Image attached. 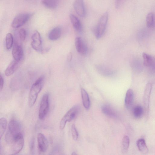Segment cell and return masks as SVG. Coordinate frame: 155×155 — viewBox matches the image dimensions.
<instances>
[{
	"label": "cell",
	"instance_id": "16",
	"mask_svg": "<svg viewBox=\"0 0 155 155\" xmlns=\"http://www.w3.org/2000/svg\"><path fill=\"white\" fill-rule=\"evenodd\" d=\"M134 97L133 91L131 89H128L126 92L125 99V105L127 109H130L131 107L133 102Z\"/></svg>",
	"mask_w": 155,
	"mask_h": 155
},
{
	"label": "cell",
	"instance_id": "10",
	"mask_svg": "<svg viewBox=\"0 0 155 155\" xmlns=\"http://www.w3.org/2000/svg\"><path fill=\"white\" fill-rule=\"evenodd\" d=\"M12 54L14 60L20 61L23 55V50L22 46L17 41H15L12 48Z\"/></svg>",
	"mask_w": 155,
	"mask_h": 155
},
{
	"label": "cell",
	"instance_id": "18",
	"mask_svg": "<svg viewBox=\"0 0 155 155\" xmlns=\"http://www.w3.org/2000/svg\"><path fill=\"white\" fill-rule=\"evenodd\" d=\"M101 110L105 114L111 117H115L117 116L116 111L113 108L108 104L103 105L101 107Z\"/></svg>",
	"mask_w": 155,
	"mask_h": 155
},
{
	"label": "cell",
	"instance_id": "8",
	"mask_svg": "<svg viewBox=\"0 0 155 155\" xmlns=\"http://www.w3.org/2000/svg\"><path fill=\"white\" fill-rule=\"evenodd\" d=\"M151 90V84L150 83H147L145 88L143 97L144 110L146 117H148L149 112L150 99Z\"/></svg>",
	"mask_w": 155,
	"mask_h": 155
},
{
	"label": "cell",
	"instance_id": "2",
	"mask_svg": "<svg viewBox=\"0 0 155 155\" xmlns=\"http://www.w3.org/2000/svg\"><path fill=\"white\" fill-rule=\"evenodd\" d=\"M8 128L6 134L5 139L7 143H11L17 136L21 134L22 126L19 121L12 120L9 123Z\"/></svg>",
	"mask_w": 155,
	"mask_h": 155
},
{
	"label": "cell",
	"instance_id": "23",
	"mask_svg": "<svg viewBox=\"0 0 155 155\" xmlns=\"http://www.w3.org/2000/svg\"><path fill=\"white\" fill-rule=\"evenodd\" d=\"M136 144L139 150L142 152H146L148 150L147 147L143 139H140L136 142Z\"/></svg>",
	"mask_w": 155,
	"mask_h": 155
},
{
	"label": "cell",
	"instance_id": "7",
	"mask_svg": "<svg viewBox=\"0 0 155 155\" xmlns=\"http://www.w3.org/2000/svg\"><path fill=\"white\" fill-rule=\"evenodd\" d=\"M24 143L23 137L22 134L17 136L11 144V150L12 154H16L22 150Z\"/></svg>",
	"mask_w": 155,
	"mask_h": 155
},
{
	"label": "cell",
	"instance_id": "25",
	"mask_svg": "<svg viewBox=\"0 0 155 155\" xmlns=\"http://www.w3.org/2000/svg\"><path fill=\"white\" fill-rule=\"evenodd\" d=\"M5 44L6 48L9 49L12 47L13 43V38L11 33H7L5 37Z\"/></svg>",
	"mask_w": 155,
	"mask_h": 155
},
{
	"label": "cell",
	"instance_id": "17",
	"mask_svg": "<svg viewBox=\"0 0 155 155\" xmlns=\"http://www.w3.org/2000/svg\"><path fill=\"white\" fill-rule=\"evenodd\" d=\"M61 35V29L59 27H56L50 32L48 34V38L51 40L54 41L59 39Z\"/></svg>",
	"mask_w": 155,
	"mask_h": 155
},
{
	"label": "cell",
	"instance_id": "22",
	"mask_svg": "<svg viewBox=\"0 0 155 155\" xmlns=\"http://www.w3.org/2000/svg\"><path fill=\"white\" fill-rule=\"evenodd\" d=\"M142 56L144 66L146 67H150L153 65L154 62V60L150 55L146 53H143Z\"/></svg>",
	"mask_w": 155,
	"mask_h": 155
},
{
	"label": "cell",
	"instance_id": "9",
	"mask_svg": "<svg viewBox=\"0 0 155 155\" xmlns=\"http://www.w3.org/2000/svg\"><path fill=\"white\" fill-rule=\"evenodd\" d=\"M31 45L32 48L38 52H43L41 36L37 30L34 31L31 36Z\"/></svg>",
	"mask_w": 155,
	"mask_h": 155
},
{
	"label": "cell",
	"instance_id": "28",
	"mask_svg": "<svg viewBox=\"0 0 155 155\" xmlns=\"http://www.w3.org/2000/svg\"><path fill=\"white\" fill-rule=\"evenodd\" d=\"M7 125V120L4 117H2L0 119V138H1L5 130Z\"/></svg>",
	"mask_w": 155,
	"mask_h": 155
},
{
	"label": "cell",
	"instance_id": "13",
	"mask_svg": "<svg viewBox=\"0 0 155 155\" xmlns=\"http://www.w3.org/2000/svg\"><path fill=\"white\" fill-rule=\"evenodd\" d=\"M37 140L39 150L42 152L46 151L48 149V144L45 136L41 133H38L37 135Z\"/></svg>",
	"mask_w": 155,
	"mask_h": 155
},
{
	"label": "cell",
	"instance_id": "30",
	"mask_svg": "<svg viewBox=\"0 0 155 155\" xmlns=\"http://www.w3.org/2000/svg\"><path fill=\"white\" fill-rule=\"evenodd\" d=\"M18 34L20 39L22 41L25 40L26 37V32L24 28L20 29L18 31Z\"/></svg>",
	"mask_w": 155,
	"mask_h": 155
},
{
	"label": "cell",
	"instance_id": "14",
	"mask_svg": "<svg viewBox=\"0 0 155 155\" xmlns=\"http://www.w3.org/2000/svg\"><path fill=\"white\" fill-rule=\"evenodd\" d=\"M20 61L14 60L12 61L8 66L5 71V74L7 76L12 74L18 68Z\"/></svg>",
	"mask_w": 155,
	"mask_h": 155
},
{
	"label": "cell",
	"instance_id": "1",
	"mask_svg": "<svg viewBox=\"0 0 155 155\" xmlns=\"http://www.w3.org/2000/svg\"><path fill=\"white\" fill-rule=\"evenodd\" d=\"M44 81V76H41L35 81L31 86L28 96V104L30 107H32L35 103L38 94L43 88Z\"/></svg>",
	"mask_w": 155,
	"mask_h": 155
},
{
	"label": "cell",
	"instance_id": "11",
	"mask_svg": "<svg viewBox=\"0 0 155 155\" xmlns=\"http://www.w3.org/2000/svg\"><path fill=\"white\" fill-rule=\"evenodd\" d=\"M73 6L75 12L79 16L83 17L85 16L86 12L84 0H75Z\"/></svg>",
	"mask_w": 155,
	"mask_h": 155
},
{
	"label": "cell",
	"instance_id": "34",
	"mask_svg": "<svg viewBox=\"0 0 155 155\" xmlns=\"http://www.w3.org/2000/svg\"><path fill=\"white\" fill-rule=\"evenodd\" d=\"M72 58V53L71 52H70L68 54L67 57V61L68 62H70L71 61Z\"/></svg>",
	"mask_w": 155,
	"mask_h": 155
},
{
	"label": "cell",
	"instance_id": "3",
	"mask_svg": "<svg viewBox=\"0 0 155 155\" xmlns=\"http://www.w3.org/2000/svg\"><path fill=\"white\" fill-rule=\"evenodd\" d=\"M108 19V14L105 12L100 17L97 26L94 29V32L96 38L99 39L104 34Z\"/></svg>",
	"mask_w": 155,
	"mask_h": 155
},
{
	"label": "cell",
	"instance_id": "5",
	"mask_svg": "<svg viewBox=\"0 0 155 155\" xmlns=\"http://www.w3.org/2000/svg\"><path fill=\"white\" fill-rule=\"evenodd\" d=\"M49 107V94L46 93L43 95L40 104L39 117L40 120H43L45 117L48 112Z\"/></svg>",
	"mask_w": 155,
	"mask_h": 155
},
{
	"label": "cell",
	"instance_id": "31",
	"mask_svg": "<svg viewBox=\"0 0 155 155\" xmlns=\"http://www.w3.org/2000/svg\"><path fill=\"white\" fill-rule=\"evenodd\" d=\"M34 138L33 137L31 138L30 142V148L31 152H32L34 150Z\"/></svg>",
	"mask_w": 155,
	"mask_h": 155
},
{
	"label": "cell",
	"instance_id": "24",
	"mask_svg": "<svg viewBox=\"0 0 155 155\" xmlns=\"http://www.w3.org/2000/svg\"><path fill=\"white\" fill-rule=\"evenodd\" d=\"M134 117L137 118H140L143 115V109L140 106L137 105L135 106L133 111Z\"/></svg>",
	"mask_w": 155,
	"mask_h": 155
},
{
	"label": "cell",
	"instance_id": "35",
	"mask_svg": "<svg viewBox=\"0 0 155 155\" xmlns=\"http://www.w3.org/2000/svg\"><path fill=\"white\" fill-rule=\"evenodd\" d=\"M73 153L72 154H73V155H76V154L75 153H74V152H73Z\"/></svg>",
	"mask_w": 155,
	"mask_h": 155
},
{
	"label": "cell",
	"instance_id": "27",
	"mask_svg": "<svg viewBox=\"0 0 155 155\" xmlns=\"http://www.w3.org/2000/svg\"><path fill=\"white\" fill-rule=\"evenodd\" d=\"M130 140L129 137L125 135L123 137L122 143V149L124 152H126L129 148Z\"/></svg>",
	"mask_w": 155,
	"mask_h": 155
},
{
	"label": "cell",
	"instance_id": "6",
	"mask_svg": "<svg viewBox=\"0 0 155 155\" xmlns=\"http://www.w3.org/2000/svg\"><path fill=\"white\" fill-rule=\"evenodd\" d=\"M32 15L31 13H23L18 15L12 21L11 26L15 28L20 27L26 23Z\"/></svg>",
	"mask_w": 155,
	"mask_h": 155
},
{
	"label": "cell",
	"instance_id": "29",
	"mask_svg": "<svg viewBox=\"0 0 155 155\" xmlns=\"http://www.w3.org/2000/svg\"><path fill=\"white\" fill-rule=\"evenodd\" d=\"M71 132L73 140H77L78 138V133L74 124H73L72 125Z\"/></svg>",
	"mask_w": 155,
	"mask_h": 155
},
{
	"label": "cell",
	"instance_id": "32",
	"mask_svg": "<svg viewBox=\"0 0 155 155\" xmlns=\"http://www.w3.org/2000/svg\"><path fill=\"white\" fill-rule=\"evenodd\" d=\"M124 0H115V6L117 8H119L121 5Z\"/></svg>",
	"mask_w": 155,
	"mask_h": 155
},
{
	"label": "cell",
	"instance_id": "19",
	"mask_svg": "<svg viewBox=\"0 0 155 155\" xmlns=\"http://www.w3.org/2000/svg\"><path fill=\"white\" fill-rule=\"evenodd\" d=\"M147 27L150 29H155V14L153 12L149 13L146 19Z\"/></svg>",
	"mask_w": 155,
	"mask_h": 155
},
{
	"label": "cell",
	"instance_id": "4",
	"mask_svg": "<svg viewBox=\"0 0 155 155\" xmlns=\"http://www.w3.org/2000/svg\"><path fill=\"white\" fill-rule=\"evenodd\" d=\"M80 107L78 105L74 106L70 109L62 118L60 124V128L63 129L67 122L72 120L78 114L80 110Z\"/></svg>",
	"mask_w": 155,
	"mask_h": 155
},
{
	"label": "cell",
	"instance_id": "33",
	"mask_svg": "<svg viewBox=\"0 0 155 155\" xmlns=\"http://www.w3.org/2000/svg\"><path fill=\"white\" fill-rule=\"evenodd\" d=\"M4 84V79L1 75H0V91H1L3 88Z\"/></svg>",
	"mask_w": 155,
	"mask_h": 155
},
{
	"label": "cell",
	"instance_id": "15",
	"mask_svg": "<svg viewBox=\"0 0 155 155\" xmlns=\"http://www.w3.org/2000/svg\"><path fill=\"white\" fill-rule=\"evenodd\" d=\"M69 18L72 25L78 32H81L83 30L82 25L79 19L73 14H70Z\"/></svg>",
	"mask_w": 155,
	"mask_h": 155
},
{
	"label": "cell",
	"instance_id": "21",
	"mask_svg": "<svg viewBox=\"0 0 155 155\" xmlns=\"http://www.w3.org/2000/svg\"><path fill=\"white\" fill-rule=\"evenodd\" d=\"M59 2V0H42V3L45 7L54 9L57 7Z\"/></svg>",
	"mask_w": 155,
	"mask_h": 155
},
{
	"label": "cell",
	"instance_id": "26",
	"mask_svg": "<svg viewBox=\"0 0 155 155\" xmlns=\"http://www.w3.org/2000/svg\"><path fill=\"white\" fill-rule=\"evenodd\" d=\"M97 67V69L99 72L104 75L108 76L110 75L113 73L112 71L105 67L99 66H98Z\"/></svg>",
	"mask_w": 155,
	"mask_h": 155
},
{
	"label": "cell",
	"instance_id": "12",
	"mask_svg": "<svg viewBox=\"0 0 155 155\" xmlns=\"http://www.w3.org/2000/svg\"><path fill=\"white\" fill-rule=\"evenodd\" d=\"M75 45L76 49L79 53L83 55L87 54V47L81 37L76 38L75 40Z\"/></svg>",
	"mask_w": 155,
	"mask_h": 155
},
{
	"label": "cell",
	"instance_id": "20",
	"mask_svg": "<svg viewBox=\"0 0 155 155\" xmlns=\"http://www.w3.org/2000/svg\"><path fill=\"white\" fill-rule=\"evenodd\" d=\"M81 93L83 105L86 109H89L90 106V102L87 91L84 88L81 89Z\"/></svg>",
	"mask_w": 155,
	"mask_h": 155
}]
</instances>
